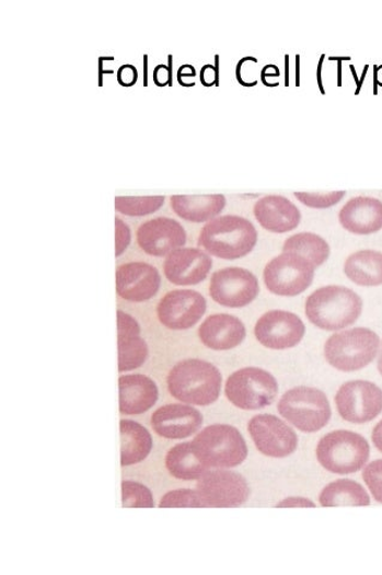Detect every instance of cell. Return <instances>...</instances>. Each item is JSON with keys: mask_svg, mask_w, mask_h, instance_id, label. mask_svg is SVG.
Listing matches in <instances>:
<instances>
[{"mask_svg": "<svg viewBox=\"0 0 382 575\" xmlns=\"http://www.w3.org/2000/svg\"><path fill=\"white\" fill-rule=\"evenodd\" d=\"M338 218L343 229L350 233H377L382 229V202L368 196L354 197L343 206Z\"/></svg>", "mask_w": 382, "mask_h": 575, "instance_id": "21", "label": "cell"}, {"mask_svg": "<svg viewBox=\"0 0 382 575\" xmlns=\"http://www.w3.org/2000/svg\"><path fill=\"white\" fill-rule=\"evenodd\" d=\"M121 467H131L142 462L151 452L152 437L143 425L130 421H120Z\"/></svg>", "mask_w": 382, "mask_h": 575, "instance_id": "26", "label": "cell"}, {"mask_svg": "<svg viewBox=\"0 0 382 575\" xmlns=\"http://www.w3.org/2000/svg\"><path fill=\"white\" fill-rule=\"evenodd\" d=\"M363 481L378 503L382 504V459L372 461L363 470Z\"/></svg>", "mask_w": 382, "mask_h": 575, "instance_id": "35", "label": "cell"}, {"mask_svg": "<svg viewBox=\"0 0 382 575\" xmlns=\"http://www.w3.org/2000/svg\"><path fill=\"white\" fill-rule=\"evenodd\" d=\"M160 287V272L146 262H129L117 269V294L127 302H147Z\"/></svg>", "mask_w": 382, "mask_h": 575, "instance_id": "18", "label": "cell"}, {"mask_svg": "<svg viewBox=\"0 0 382 575\" xmlns=\"http://www.w3.org/2000/svg\"><path fill=\"white\" fill-rule=\"evenodd\" d=\"M339 416L352 424H366L382 412V390L373 382L344 383L335 398Z\"/></svg>", "mask_w": 382, "mask_h": 575, "instance_id": "10", "label": "cell"}, {"mask_svg": "<svg viewBox=\"0 0 382 575\" xmlns=\"http://www.w3.org/2000/svg\"><path fill=\"white\" fill-rule=\"evenodd\" d=\"M123 507L125 508H152L155 506L154 496L149 487L132 481L121 483Z\"/></svg>", "mask_w": 382, "mask_h": 575, "instance_id": "32", "label": "cell"}, {"mask_svg": "<svg viewBox=\"0 0 382 575\" xmlns=\"http://www.w3.org/2000/svg\"><path fill=\"white\" fill-rule=\"evenodd\" d=\"M277 507H315V505L309 502L308 498L289 497L286 498L281 504H278Z\"/></svg>", "mask_w": 382, "mask_h": 575, "instance_id": "41", "label": "cell"}, {"mask_svg": "<svg viewBox=\"0 0 382 575\" xmlns=\"http://www.w3.org/2000/svg\"><path fill=\"white\" fill-rule=\"evenodd\" d=\"M119 371L141 368L149 356V347L141 337V326L129 314L118 310Z\"/></svg>", "mask_w": 382, "mask_h": 575, "instance_id": "24", "label": "cell"}, {"mask_svg": "<svg viewBox=\"0 0 382 575\" xmlns=\"http://www.w3.org/2000/svg\"><path fill=\"white\" fill-rule=\"evenodd\" d=\"M283 252L298 254L310 261L317 268L328 260L331 249L323 237L311 232H302L289 237L283 245Z\"/></svg>", "mask_w": 382, "mask_h": 575, "instance_id": "30", "label": "cell"}, {"mask_svg": "<svg viewBox=\"0 0 382 575\" xmlns=\"http://www.w3.org/2000/svg\"><path fill=\"white\" fill-rule=\"evenodd\" d=\"M119 396L120 414L142 415L158 403V384L142 373L124 375L119 379Z\"/></svg>", "mask_w": 382, "mask_h": 575, "instance_id": "23", "label": "cell"}, {"mask_svg": "<svg viewBox=\"0 0 382 575\" xmlns=\"http://www.w3.org/2000/svg\"><path fill=\"white\" fill-rule=\"evenodd\" d=\"M296 197L299 202L314 209H326L334 207L342 202L346 192H334V193H296Z\"/></svg>", "mask_w": 382, "mask_h": 575, "instance_id": "34", "label": "cell"}, {"mask_svg": "<svg viewBox=\"0 0 382 575\" xmlns=\"http://www.w3.org/2000/svg\"><path fill=\"white\" fill-rule=\"evenodd\" d=\"M248 433L258 451L266 457L286 458L297 451V433L274 415L254 416L248 423Z\"/></svg>", "mask_w": 382, "mask_h": 575, "instance_id": "13", "label": "cell"}, {"mask_svg": "<svg viewBox=\"0 0 382 575\" xmlns=\"http://www.w3.org/2000/svg\"><path fill=\"white\" fill-rule=\"evenodd\" d=\"M372 440H373L374 446L382 453V421H380L375 425V428L373 429V434H372Z\"/></svg>", "mask_w": 382, "mask_h": 575, "instance_id": "42", "label": "cell"}, {"mask_svg": "<svg viewBox=\"0 0 382 575\" xmlns=\"http://www.w3.org/2000/svg\"><path fill=\"white\" fill-rule=\"evenodd\" d=\"M199 340L215 352H228L242 344L246 327L240 319L228 314H215L200 324Z\"/></svg>", "mask_w": 382, "mask_h": 575, "instance_id": "22", "label": "cell"}, {"mask_svg": "<svg viewBox=\"0 0 382 575\" xmlns=\"http://www.w3.org/2000/svg\"><path fill=\"white\" fill-rule=\"evenodd\" d=\"M227 205L224 195H174L171 206L175 215L186 221L200 223L218 218Z\"/></svg>", "mask_w": 382, "mask_h": 575, "instance_id": "25", "label": "cell"}, {"mask_svg": "<svg viewBox=\"0 0 382 575\" xmlns=\"http://www.w3.org/2000/svg\"><path fill=\"white\" fill-rule=\"evenodd\" d=\"M302 320L285 310L267 311L256 323L254 335L266 348L288 349L298 346L304 336Z\"/></svg>", "mask_w": 382, "mask_h": 575, "instance_id": "15", "label": "cell"}, {"mask_svg": "<svg viewBox=\"0 0 382 575\" xmlns=\"http://www.w3.org/2000/svg\"><path fill=\"white\" fill-rule=\"evenodd\" d=\"M154 82L159 87L171 84L172 82L171 68L167 66H158L154 70Z\"/></svg>", "mask_w": 382, "mask_h": 575, "instance_id": "39", "label": "cell"}, {"mask_svg": "<svg viewBox=\"0 0 382 575\" xmlns=\"http://www.w3.org/2000/svg\"><path fill=\"white\" fill-rule=\"evenodd\" d=\"M371 456L369 444L360 434L337 430L323 437L316 447V458L331 473L350 474L360 471Z\"/></svg>", "mask_w": 382, "mask_h": 575, "instance_id": "7", "label": "cell"}, {"mask_svg": "<svg viewBox=\"0 0 382 575\" xmlns=\"http://www.w3.org/2000/svg\"><path fill=\"white\" fill-rule=\"evenodd\" d=\"M224 393L238 409L262 410L275 402L278 383L269 371L256 367L242 368L228 378Z\"/></svg>", "mask_w": 382, "mask_h": 575, "instance_id": "8", "label": "cell"}, {"mask_svg": "<svg viewBox=\"0 0 382 575\" xmlns=\"http://www.w3.org/2000/svg\"><path fill=\"white\" fill-rule=\"evenodd\" d=\"M315 267L302 256L283 252L266 265L263 278L266 289L276 296L296 297L310 289Z\"/></svg>", "mask_w": 382, "mask_h": 575, "instance_id": "9", "label": "cell"}, {"mask_svg": "<svg viewBox=\"0 0 382 575\" xmlns=\"http://www.w3.org/2000/svg\"><path fill=\"white\" fill-rule=\"evenodd\" d=\"M137 77V69L134 66H123L118 71V81L126 87L135 84Z\"/></svg>", "mask_w": 382, "mask_h": 575, "instance_id": "37", "label": "cell"}, {"mask_svg": "<svg viewBox=\"0 0 382 575\" xmlns=\"http://www.w3.org/2000/svg\"><path fill=\"white\" fill-rule=\"evenodd\" d=\"M379 335L368 329L359 327L331 335L324 354L331 367L344 372L361 370L379 354Z\"/></svg>", "mask_w": 382, "mask_h": 575, "instance_id": "5", "label": "cell"}, {"mask_svg": "<svg viewBox=\"0 0 382 575\" xmlns=\"http://www.w3.org/2000/svg\"><path fill=\"white\" fill-rule=\"evenodd\" d=\"M344 273L359 286L382 285V253L377 250H360L351 254L344 264Z\"/></svg>", "mask_w": 382, "mask_h": 575, "instance_id": "27", "label": "cell"}, {"mask_svg": "<svg viewBox=\"0 0 382 575\" xmlns=\"http://www.w3.org/2000/svg\"><path fill=\"white\" fill-rule=\"evenodd\" d=\"M320 503L323 507L368 506L371 505V498L361 484L338 480L324 487Z\"/></svg>", "mask_w": 382, "mask_h": 575, "instance_id": "29", "label": "cell"}, {"mask_svg": "<svg viewBox=\"0 0 382 575\" xmlns=\"http://www.w3.org/2000/svg\"><path fill=\"white\" fill-rule=\"evenodd\" d=\"M157 311L165 329L186 331L206 314L207 299L194 290H174L163 296Z\"/></svg>", "mask_w": 382, "mask_h": 575, "instance_id": "14", "label": "cell"}, {"mask_svg": "<svg viewBox=\"0 0 382 575\" xmlns=\"http://www.w3.org/2000/svg\"><path fill=\"white\" fill-rule=\"evenodd\" d=\"M165 468L173 478L182 481H196L209 471L194 451L193 442L174 446L165 457Z\"/></svg>", "mask_w": 382, "mask_h": 575, "instance_id": "28", "label": "cell"}, {"mask_svg": "<svg viewBox=\"0 0 382 575\" xmlns=\"http://www.w3.org/2000/svg\"><path fill=\"white\" fill-rule=\"evenodd\" d=\"M254 217L261 227L273 233H287L296 230L301 222L300 209L285 196H264L253 208Z\"/></svg>", "mask_w": 382, "mask_h": 575, "instance_id": "20", "label": "cell"}, {"mask_svg": "<svg viewBox=\"0 0 382 575\" xmlns=\"http://www.w3.org/2000/svg\"><path fill=\"white\" fill-rule=\"evenodd\" d=\"M374 78H375L377 84L382 87V66L375 68Z\"/></svg>", "mask_w": 382, "mask_h": 575, "instance_id": "43", "label": "cell"}, {"mask_svg": "<svg viewBox=\"0 0 382 575\" xmlns=\"http://www.w3.org/2000/svg\"><path fill=\"white\" fill-rule=\"evenodd\" d=\"M204 507L234 508L244 505L250 486L240 473L225 470L208 471L197 483Z\"/></svg>", "mask_w": 382, "mask_h": 575, "instance_id": "12", "label": "cell"}, {"mask_svg": "<svg viewBox=\"0 0 382 575\" xmlns=\"http://www.w3.org/2000/svg\"><path fill=\"white\" fill-rule=\"evenodd\" d=\"M131 243V230L119 218H116V255L120 256Z\"/></svg>", "mask_w": 382, "mask_h": 575, "instance_id": "36", "label": "cell"}, {"mask_svg": "<svg viewBox=\"0 0 382 575\" xmlns=\"http://www.w3.org/2000/svg\"><path fill=\"white\" fill-rule=\"evenodd\" d=\"M173 398L188 405L209 406L218 402L222 389V375L218 368L202 359H185L176 364L167 377Z\"/></svg>", "mask_w": 382, "mask_h": 575, "instance_id": "1", "label": "cell"}, {"mask_svg": "<svg viewBox=\"0 0 382 575\" xmlns=\"http://www.w3.org/2000/svg\"><path fill=\"white\" fill-rule=\"evenodd\" d=\"M200 81L206 87H211L218 81V70L212 66H204L200 71Z\"/></svg>", "mask_w": 382, "mask_h": 575, "instance_id": "40", "label": "cell"}, {"mask_svg": "<svg viewBox=\"0 0 382 575\" xmlns=\"http://www.w3.org/2000/svg\"><path fill=\"white\" fill-rule=\"evenodd\" d=\"M362 298L346 286L329 285L315 290L305 301V315L315 327L337 332L359 320Z\"/></svg>", "mask_w": 382, "mask_h": 575, "instance_id": "2", "label": "cell"}, {"mask_svg": "<svg viewBox=\"0 0 382 575\" xmlns=\"http://www.w3.org/2000/svg\"><path fill=\"white\" fill-rule=\"evenodd\" d=\"M258 242V231L246 218L218 217L200 231L198 245L215 257L234 261L252 253Z\"/></svg>", "mask_w": 382, "mask_h": 575, "instance_id": "3", "label": "cell"}, {"mask_svg": "<svg viewBox=\"0 0 382 575\" xmlns=\"http://www.w3.org/2000/svg\"><path fill=\"white\" fill-rule=\"evenodd\" d=\"M139 248L150 256H169L187 242V233L180 221L159 217L150 219L137 230Z\"/></svg>", "mask_w": 382, "mask_h": 575, "instance_id": "16", "label": "cell"}, {"mask_svg": "<svg viewBox=\"0 0 382 575\" xmlns=\"http://www.w3.org/2000/svg\"><path fill=\"white\" fill-rule=\"evenodd\" d=\"M161 508H206L197 491L181 490L165 494L160 503Z\"/></svg>", "mask_w": 382, "mask_h": 575, "instance_id": "33", "label": "cell"}, {"mask_svg": "<svg viewBox=\"0 0 382 575\" xmlns=\"http://www.w3.org/2000/svg\"><path fill=\"white\" fill-rule=\"evenodd\" d=\"M381 349H380V355H379V360H378V370L379 372L381 373V377H382V344H381Z\"/></svg>", "mask_w": 382, "mask_h": 575, "instance_id": "44", "label": "cell"}, {"mask_svg": "<svg viewBox=\"0 0 382 575\" xmlns=\"http://www.w3.org/2000/svg\"><path fill=\"white\" fill-rule=\"evenodd\" d=\"M212 260L198 248H180L165 256L163 272L165 278L176 286H194L208 278Z\"/></svg>", "mask_w": 382, "mask_h": 575, "instance_id": "17", "label": "cell"}, {"mask_svg": "<svg viewBox=\"0 0 382 575\" xmlns=\"http://www.w3.org/2000/svg\"><path fill=\"white\" fill-rule=\"evenodd\" d=\"M209 292L222 307L245 308L258 297L259 281L248 269L228 267L212 274Z\"/></svg>", "mask_w": 382, "mask_h": 575, "instance_id": "11", "label": "cell"}, {"mask_svg": "<svg viewBox=\"0 0 382 575\" xmlns=\"http://www.w3.org/2000/svg\"><path fill=\"white\" fill-rule=\"evenodd\" d=\"M202 424L200 412L185 404H169L151 416L152 429L164 439L182 440L198 433Z\"/></svg>", "mask_w": 382, "mask_h": 575, "instance_id": "19", "label": "cell"}, {"mask_svg": "<svg viewBox=\"0 0 382 575\" xmlns=\"http://www.w3.org/2000/svg\"><path fill=\"white\" fill-rule=\"evenodd\" d=\"M197 458L209 468L231 469L244 462L248 448L244 436L228 424H212L194 439Z\"/></svg>", "mask_w": 382, "mask_h": 575, "instance_id": "4", "label": "cell"}, {"mask_svg": "<svg viewBox=\"0 0 382 575\" xmlns=\"http://www.w3.org/2000/svg\"><path fill=\"white\" fill-rule=\"evenodd\" d=\"M164 196H117L116 209L127 217H146L154 215L163 205Z\"/></svg>", "mask_w": 382, "mask_h": 575, "instance_id": "31", "label": "cell"}, {"mask_svg": "<svg viewBox=\"0 0 382 575\" xmlns=\"http://www.w3.org/2000/svg\"><path fill=\"white\" fill-rule=\"evenodd\" d=\"M277 409L279 415L308 434L325 428L333 415L326 394L308 386L286 392L279 399Z\"/></svg>", "mask_w": 382, "mask_h": 575, "instance_id": "6", "label": "cell"}, {"mask_svg": "<svg viewBox=\"0 0 382 575\" xmlns=\"http://www.w3.org/2000/svg\"><path fill=\"white\" fill-rule=\"evenodd\" d=\"M197 77V71L193 66H183L180 71H177V80L185 85L190 87L195 84V78Z\"/></svg>", "mask_w": 382, "mask_h": 575, "instance_id": "38", "label": "cell"}]
</instances>
